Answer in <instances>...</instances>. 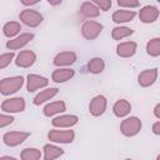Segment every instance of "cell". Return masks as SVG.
Wrapping results in <instances>:
<instances>
[{"instance_id":"6da1fadb","label":"cell","mask_w":160,"mask_h":160,"mask_svg":"<svg viewBox=\"0 0 160 160\" xmlns=\"http://www.w3.org/2000/svg\"><path fill=\"white\" fill-rule=\"evenodd\" d=\"M25 80L21 75H18V76H10V78H4L1 81H0V92L1 95L4 96H8V95H11V94H15L16 91H19L22 85H24Z\"/></svg>"},{"instance_id":"7a4b0ae2","label":"cell","mask_w":160,"mask_h":160,"mask_svg":"<svg viewBox=\"0 0 160 160\" xmlns=\"http://www.w3.org/2000/svg\"><path fill=\"white\" fill-rule=\"evenodd\" d=\"M141 126H142V122L138 116H129V118H126L121 121L120 131L124 136L132 138V136H135L140 132Z\"/></svg>"},{"instance_id":"3957f363","label":"cell","mask_w":160,"mask_h":160,"mask_svg":"<svg viewBox=\"0 0 160 160\" xmlns=\"http://www.w3.org/2000/svg\"><path fill=\"white\" fill-rule=\"evenodd\" d=\"M19 19H20V21H21L22 24H25V25L29 26V28H36V26H39V25L42 22V20H44L42 15H41L38 10H34V9H31V8L24 9V10L19 14Z\"/></svg>"},{"instance_id":"277c9868","label":"cell","mask_w":160,"mask_h":160,"mask_svg":"<svg viewBox=\"0 0 160 160\" xmlns=\"http://www.w3.org/2000/svg\"><path fill=\"white\" fill-rule=\"evenodd\" d=\"M104 25L95 20H86L81 25V35L86 40H95L102 31Z\"/></svg>"},{"instance_id":"5b68a950","label":"cell","mask_w":160,"mask_h":160,"mask_svg":"<svg viewBox=\"0 0 160 160\" xmlns=\"http://www.w3.org/2000/svg\"><path fill=\"white\" fill-rule=\"evenodd\" d=\"M48 138L50 141L56 142V144H71L75 139V132L74 130H59V129H52L48 132Z\"/></svg>"},{"instance_id":"8992f818","label":"cell","mask_w":160,"mask_h":160,"mask_svg":"<svg viewBox=\"0 0 160 160\" xmlns=\"http://www.w3.org/2000/svg\"><path fill=\"white\" fill-rule=\"evenodd\" d=\"M25 100L21 96H16V98H10V99H5L1 102V111L2 112H8V114H14V112H21L25 110Z\"/></svg>"},{"instance_id":"52a82bcc","label":"cell","mask_w":160,"mask_h":160,"mask_svg":"<svg viewBox=\"0 0 160 160\" xmlns=\"http://www.w3.org/2000/svg\"><path fill=\"white\" fill-rule=\"evenodd\" d=\"M30 135L29 131H8L2 135V141L6 146L14 148L22 144Z\"/></svg>"},{"instance_id":"ba28073f","label":"cell","mask_w":160,"mask_h":160,"mask_svg":"<svg viewBox=\"0 0 160 160\" xmlns=\"http://www.w3.org/2000/svg\"><path fill=\"white\" fill-rule=\"evenodd\" d=\"M49 85V79L42 76V75H38V74H29L26 76V90L29 92L36 91L39 89L46 88Z\"/></svg>"},{"instance_id":"9c48e42d","label":"cell","mask_w":160,"mask_h":160,"mask_svg":"<svg viewBox=\"0 0 160 160\" xmlns=\"http://www.w3.org/2000/svg\"><path fill=\"white\" fill-rule=\"evenodd\" d=\"M108 108V100L104 95H96L90 100L89 104V111L92 116H101Z\"/></svg>"},{"instance_id":"30bf717a","label":"cell","mask_w":160,"mask_h":160,"mask_svg":"<svg viewBox=\"0 0 160 160\" xmlns=\"http://www.w3.org/2000/svg\"><path fill=\"white\" fill-rule=\"evenodd\" d=\"M160 15V11L154 5H145L139 11V19L144 24H152L158 20Z\"/></svg>"},{"instance_id":"8fae6325","label":"cell","mask_w":160,"mask_h":160,"mask_svg":"<svg viewBox=\"0 0 160 160\" xmlns=\"http://www.w3.org/2000/svg\"><path fill=\"white\" fill-rule=\"evenodd\" d=\"M15 64L18 68H22V69H28L30 66H32L36 61V54L32 50H22L20 51L16 58H15Z\"/></svg>"},{"instance_id":"7c38bea8","label":"cell","mask_w":160,"mask_h":160,"mask_svg":"<svg viewBox=\"0 0 160 160\" xmlns=\"http://www.w3.org/2000/svg\"><path fill=\"white\" fill-rule=\"evenodd\" d=\"M79 122V118L72 114H62L59 116H55L51 120V124L54 128L61 129V128H72Z\"/></svg>"},{"instance_id":"4fadbf2b","label":"cell","mask_w":160,"mask_h":160,"mask_svg":"<svg viewBox=\"0 0 160 160\" xmlns=\"http://www.w3.org/2000/svg\"><path fill=\"white\" fill-rule=\"evenodd\" d=\"M76 60L78 56L74 51H61L55 55L52 62L58 68H65V66H71L72 64H75Z\"/></svg>"},{"instance_id":"5bb4252c","label":"cell","mask_w":160,"mask_h":160,"mask_svg":"<svg viewBox=\"0 0 160 160\" xmlns=\"http://www.w3.org/2000/svg\"><path fill=\"white\" fill-rule=\"evenodd\" d=\"M34 39V34L32 32H24V34H20L19 36L9 40L6 42V48L9 50H19V49H22L24 46H26L31 40Z\"/></svg>"},{"instance_id":"9a60e30c","label":"cell","mask_w":160,"mask_h":160,"mask_svg":"<svg viewBox=\"0 0 160 160\" xmlns=\"http://www.w3.org/2000/svg\"><path fill=\"white\" fill-rule=\"evenodd\" d=\"M156 79H158V68H152L141 71L138 76V82L141 88H149L155 84Z\"/></svg>"},{"instance_id":"2e32d148","label":"cell","mask_w":160,"mask_h":160,"mask_svg":"<svg viewBox=\"0 0 160 160\" xmlns=\"http://www.w3.org/2000/svg\"><path fill=\"white\" fill-rule=\"evenodd\" d=\"M65 110H66V104H65V101L58 100V101H51V102L46 104V105L44 106L42 112H44L45 116L52 118V116H55V115H60V114L65 112Z\"/></svg>"},{"instance_id":"e0dca14e","label":"cell","mask_w":160,"mask_h":160,"mask_svg":"<svg viewBox=\"0 0 160 160\" xmlns=\"http://www.w3.org/2000/svg\"><path fill=\"white\" fill-rule=\"evenodd\" d=\"M136 50H138V44L135 41H124L118 44L116 55L120 58H131L135 55Z\"/></svg>"},{"instance_id":"ac0fdd59","label":"cell","mask_w":160,"mask_h":160,"mask_svg":"<svg viewBox=\"0 0 160 160\" xmlns=\"http://www.w3.org/2000/svg\"><path fill=\"white\" fill-rule=\"evenodd\" d=\"M74 75H75V70H72L70 68H59L52 71L51 80L56 84H61V82H65V81L72 79Z\"/></svg>"},{"instance_id":"d6986e66","label":"cell","mask_w":160,"mask_h":160,"mask_svg":"<svg viewBox=\"0 0 160 160\" xmlns=\"http://www.w3.org/2000/svg\"><path fill=\"white\" fill-rule=\"evenodd\" d=\"M136 16V11L134 10H128V9H120V10H116L111 19L116 24H125V22H130L135 19Z\"/></svg>"},{"instance_id":"ffe728a7","label":"cell","mask_w":160,"mask_h":160,"mask_svg":"<svg viewBox=\"0 0 160 160\" xmlns=\"http://www.w3.org/2000/svg\"><path fill=\"white\" fill-rule=\"evenodd\" d=\"M131 111V104L126 99H119L112 105V112L116 118H125Z\"/></svg>"},{"instance_id":"44dd1931","label":"cell","mask_w":160,"mask_h":160,"mask_svg":"<svg viewBox=\"0 0 160 160\" xmlns=\"http://www.w3.org/2000/svg\"><path fill=\"white\" fill-rule=\"evenodd\" d=\"M80 14L86 19H95L100 15V9L95 5L94 1H84L80 5Z\"/></svg>"},{"instance_id":"7402d4cb","label":"cell","mask_w":160,"mask_h":160,"mask_svg":"<svg viewBox=\"0 0 160 160\" xmlns=\"http://www.w3.org/2000/svg\"><path fill=\"white\" fill-rule=\"evenodd\" d=\"M58 92H59V89L58 88H46V89L41 90L39 94H36V96L32 100V104L36 105V106H39V105H41V104L51 100L55 95H58Z\"/></svg>"},{"instance_id":"603a6c76","label":"cell","mask_w":160,"mask_h":160,"mask_svg":"<svg viewBox=\"0 0 160 160\" xmlns=\"http://www.w3.org/2000/svg\"><path fill=\"white\" fill-rule=\"evenodd\" d=\"M42 151H44V160H55L65 154V151L60 146L54 144H45Z\"/></svg>"},{"instance_id":"cb8c5ba5","label":"cell","mask_w":160,"mask_h":160,"mask_svg":"<svg viewBox=\"0 0 160 160\" xmlns=\"http://www.w3.org/2000/svg\"><path fill=\"white\" fill-rule=\"evenodd\" d=\"M20 30H21V24L18 22V21H8L2 26V34L6 38H9L10 40L19 36L18 34L20 32Z\"/></svg>"},{"instance_id":"d4e9b609","label":"cell","mask_w":160,"mask_h":160,"mask_svg":"<svg viewBox=\"0 0 160 160\" xmlns=\"http://www.w3.org/2000/svg\"><path fill=\"white\" fill-rule=\"evenodd\" d=\"M104 69H105V61L100 56L91 58L89 60V62H88V70L91 74H95V75L96 74H100V72L104 71Z\"/></svg>"},{"instance_id":"484cf974","label":"cell","mask_w":160,"mask_h":160,"mask_svg":"<svg viewBox=\"0 0 160 160\" xmlns=\"http://www.w3.org/2000/svg\"><path fill=\"white\" fill-rule=\"evenodd\" d=\"M134 34V30L128 28V26H122V25H119V26H115L112 30H111V38L114 40H122L125 38H129L130 35Z\"/></svg>"},{"instance_id":"4316f807","label":"cell","mask_w":160,"mask_h":160,"mask_svg":"<svg viewBox=\"0 0 160 160\" xmlns=\"http://www.w3.org/2000/svg\"><path fill=\"white\" fill-rule=\"evenodd\" d=\"M40 158H41V151L36 148H25L20 152L21 160H40Z\"/></svg>"},{"instance_id":"83f0119b","label":"cell","mask_w":160,"mask_h":160,"mask_svg":"<svg viewBox=\"0 0 160 160\" xmlns=\"http://www.w3.org/2000/svg\"><path fill=\"white\" fill-rule=\"evenodd\" d=\"M146 52L150 56H159L160 55V38H152L146 44Z\"/></svg>"},{"instance_id":"f1b7e54d","label":"cell","mask_w":160,"mask_h":160,"mask_svg":"<svg viewBox=\"0 0 160 160\" xmlns=\"http://www.w3.org/2000/svg\"><path fill=\"white\" fill-rule=\"evenodd\" d=\"M15 52L14 51H10V52H4L0 55V69H5L8 65H10V62L12 60H15Z\"/></svg>"},{"instance_id":"f546056e","label":"cell","mask_w":160,"mask_h":160,"mask_svg":"<svg viewBox=\"0 0 160 160\" xmlns=\"http://www.w3.org/2000/svg\"><path fill=\"white\" fill-rule=\"evenodd\" d=\"M118 5L120 8H126L128 10H132L134 8L140 6V2L136 0H118Z\"/></svg>"},{"instance_id":"4dcf8cb0","label":"cell","mask_w":160,"mask_h":160,"mask_svg":"<svg viewBox=\"0 0 160 160\" xmlns=\"http://www.w3.org/2000/svg\"><path fill=\"white\" fill-rule=\"evenodd\" d=\"M14 116H11L10 114H5V112H2L1 115H0V128L1 129H4L5 126H8V125H10V124H12L14 122Z\"/></svg>"},{"instance_id":"1f68e13d","label":"cell","mask_w":160,"mask_h":160,"mask_svg":"<svg viewBox=\"0 0 160 160\" xmlns=\"http://www.w3.org/2000/svg\"><path fill=\"white\" fill-rule=\"evenodd\" d=\"M94 2H95V5H96L101 11H104V12H106L108 10H110V8H111V5H112L111 0H95Z\"/></svg>"},{"instance_id":"d6a6232c","label":"cell","mask_w":160,"mask_h":160,"mask_svg":"<svg viewBox=\"0 0 160 160\" xmlns=\"http://www.w3.org/2000/svg\"><path fill=\"white\" fill-rule=\"evenodd\" d=\"M151 130H152V132H154L155 135H160V121L154 122V124H152Z\"/></svg>"},{"instance_id":"836d02e7","label":"cell","mask_w":160,"mask_h":160,"mask_svg":"<svg viewBox=\"0 0 160 160\" xmlns=\"http://www.w3.org/2000/svg\"><path fill=\"white\" fill-rule=\"evenodd\" d=\"M20 2L24 6H32V5H36L39 2V0H21Z\"/></svg>"},{"instance_id":"e575fe53","label":"cell","mask_w":160,"mask_h":160,"mask_svg":"<svg viewBox=\"0 0 160 160\" xmlns=\"http://www.w3.org/2000/svg\"><path fill=\"white\" fill-rule=\"evenodd\" d=\"M154 115H155V118L160 119V102L155 105V108H154Z\"/></svg>"},{"instance_id":"d590c367","label":"cell","mask_w":160,"mask_h":160,"mask_svg":"<svg viewBox=\"0 0 160 160\" xmlns=\"http://www.w3.org/2000/svg\"><path fill=\"white\" fill-rule=\"evenodd\" d=\"M0 160H18L16 158H14V156H9V155H2L1 158H0Z\"/></svg>"},{"instance_id":"8d00e7d4","label":"cell","mask_w":160,"mask_h":160,"mask_svg":"<svg viewBox=\"0 0 160 160\" xmlns=\"http://www.w3.org/2000/svg\"><path fill=\"white\" fill-rule=\"evenodd\" d=\"M48 2H49L50 5H59V4H61V0H59V1H50V0H49Z\"/></svg>"},{"instance_id":"74e56055","label":"cell","mask_w":160,"mask_h":160,"mask_svg":"<svg viewBox=\"0 0 160 160\" xmlns=\"http://www.w3.org/2000/svg\"><path fill=\"white\" fill-rule=\"evenodd\" d=\"M156 160H160V154H159V155L156 156Z\"/></svg>"},{"instance_id":"f35d334b","label":"cell","mask_w":160,"mask_h":160,"mask_svg":"<svg viewBox=\"0 0 160 160\" xmlns=\"http://www.w3.org/2000/svg\"><path fill=\"white\" fill-rule=\"evenodd\" d=\"M125 160H132V159H125Z\"/></svg>"}]
</instances>
